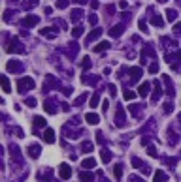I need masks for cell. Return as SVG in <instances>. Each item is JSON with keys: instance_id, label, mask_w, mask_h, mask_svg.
<instances>
[{"instance_id": "22", "label": "cell", "mask_w": 181, "mask_h": 182, "mask_svg": "<svg viewBox=\"0 0 181 182\" xmlns=\"http://www.w3.org/2000/svg\"><path fill=\"white\" fill-rule=\"evenodd\" d=\"M113 173H115V178L117 180H121L123 178V163H117L115 169H113Z\"/></svg>"}, {"instance_id": "8", "label": "cell", "mask_w": 181, "mask_h": 182, "mask_svg": "<svg viewBox=\"0 0 181 182\" xmlns=\"http://www.w3.org/2000/svg\"><path fill=\"white\" fill-rule=\"evenodd\" d=\"M85 120H87L90 126H96V124L100 122V117L96 115V113H87V115H85Z\"/></svg>"}, {"instance_id": "10", "label": "cell", "mask_w": 181, "mask_h": 182, "mask_svg": "<svg viewBox=\"0 0 181 182\" xmlns=\"http://www.w3.org/2000/svg\"><path fill=\"white\" fill-rule=\"evenodd\" d=\"M57 32H59V28H57V27H51V28H42V36H43V38H55V36H57Z\"/></svg>"}, {"instance_id": "40", "label": "cell", "mask_w": 181, "mask_h": 182, "mask_svg": "<svg viewBox=\"0 0 181 182\" xmlns=\"http://www.w3.org/2000/svg\"><path fill=\"white\" fill-rule=\"evenodd\" d=\"M172 111H174V105L172 103H164V113H166V115H170Z\"/></svg>"}, {"instance_id": "29", "label": "cell", "mask_w": 181, "mask_h": 182, "mask_svg": "<svg viewBox=\"0 0 181 182\" xmlns=\"http://www.w3.org/2000/svg\"><path fill=\"white\" fill-rule=\"evenodd\" d=\"M175 17H177L175 10H166V19H168L170 23H174V21H175Z\"/></svg>"}, {"instance_id": "48", "label": "cell", "mask_w": 181, "mask_h": 182, "mask_svg": "<svg viewBox=\"0 0 181 182\" xmlns=\"http://www.w3.org/2000/svg\"><path fill=\"white\" fill-rule=\"evenodd\" d=\"M76 4H79V6H83V4H87V0H76Z\"/></svg>"}, {"instance_id": "20", "label": "cell", "mask_w": 181, "mask_h": 182, "mask_svg": "<svg viewBox=\"0 0 181 182\" xmlns=\"http://www.w3.org/2000/svg\"><path fill=\"white\" fill-rule=\"evenodd\" d=\"M81 17H83V10H79V8H77V10H74V11L70 13V19H72L74 23H77Z\"/></svg>"}, {"instance_id": "30", "label": "cell", "mask_w": 181, "mask_h": 182, "mask_svg": "<svg viewBox=\"0 0 181 182\" xmlns=\"http://www.w3.org/2000/svg\"><path fill=\"white\" fill-rule=\"evenodd\" d=\"M123 98H125L126 101H130V100L136 98V92H132V90H125V92H123Z\"/></svg>"}, {"instance_id": "12", "label": "cell", "mask_w": 181, "mask_h": 182, "mask_svg": "<svg viewBox=\"0 0 181 182\" xmlns=\"http://www.w3.org/2000/svg\"><path fill=\"white\" fill-rule=\"evenodd\" d=\"M100 36H102V28H95L93 32L87 36V43H93V41H95V39H98Z\"/></svg>"}, {"instance_id": "21", "label": "cell", "mask_w": 181, "mask_h": 182, "mask_svg": "<svg viewBox=\"0 0 181 182\" xmlns=\"http://www.w3.org/2000/svg\"><path fill=\"white\" fill-rule=\"evenodd\" d=\"M130 75H132V81H138L142 77V70L140 68H130Z\"/></svg>"}, {"instance_id": "36", "label": "cell", "mask_w": 181, "mask_h": 182, "mask_svg": "<svg viewBox=\"0 0 181 182\" xmlns=\"http://www.w3.org/2000/svg\"><path fill=\"white\" fill-rule=\"evenodd\" d=\"M89 23H90V27L96 25V23H98V15H96V13H90V15H89Z\"/></svg>"}, {"instance_id": "6", "label": "cell", "mask_w": 181, "mask_h": 182, "mask_svg": "<svg viewBox=\"0 0 181 182\" xmlns=\"http://www.w3.org/2000/svg\"><path fill=\"white\" fill-rule=\"evenodd\" d=\"M125 118H126L125 117V111H123V107H119L117 113H115V126H119V128L125 126Z\"/></svg>"}, {"instance_id": "14", "label": "cell", "mask_w": 181, "mask_h": 182, "mask_svg": "<svg viewBox=\"0 0 181 182\" xmlns=\"http://www.w3.org/2000/svg\"><path fill=\"white\" fill-rule=\"evenodd\" d=\"M59 83L55 81V77L53 75H47V79H45V83H43V88H45V92H47V90L51 88V86H57Z\"/></svg>"}, {"instance_id": "38", "label": "cell", "mask_w": 181, "mask_h": 182, "mask_svg": "<svg viewBox=\"0 0 181 182\" xmlns=\"http://www.w3.org/2000/svg\"><path fill=\"white\" fill-rule=\"evenodd\" d=\"M108 90H109V96H115V94H117V86H115V85H109Z\"/></svg>"}, {"instance_id": "45", "label": "cell", "mask_w": 181, "mask_h": 182, "mask_svg": "<svg viewBox=\"0 0 181 182\" xmlns=\"http://www.w3.org/2000/svg\"><path fill=\"white\" fill-rule=\"evenodd\" d=\"M174 32H175V34L181 32V23H175V25H174Z\"/></svg>"}, {"instance_id": "15", "label": "cell", "mask_w": 181, "mask_h": 182, "mask_svg": "<svg viewBox=\"0 0 181 182\" xmlns=\"http://www.w3.org/2000/svg\"><path fill=\"white\" fill-rule=\"evenodd\" d=\"M81 167H85V169H93V167H96V160H95V158H87V160L81 162Z\"/></svg>"}, {"instance_id": "49", "label": "cell", "mask_w": 181, "mask_h": 182, "mask_svg": "<svg viewBox=\"0 0 181 182\" xmlns=\"http://www.w3.org/2000/svg\"><path fill=\"white\" fill-rule=\"evenodd\" d=\"M38 4V0H29V6H36Z\"/></svg>"}, {"instance_id": "32", "label": "cell", "mask_w": 181, "mask_h": 182, "mask_svg": "<svg viewBox=\"0 0 181 182\" xmlns=\"http://www.w3.org/2000/svg\"><path fill=\"white\" fill-rule=\"evenodd\" d=\"M85 100H87V92H83V94H81L79 98H76V103H74V105H76V107H79V105H81V103H83Z\"/></svg>"}, {"instance_id": "23", "label": "cell", "mask_w": 181, "mask_h": 182, "mask_svg": "<svg viewBox=\"0 0 181 182\" xmlns=\"http://www.w3.org/2000/svg\"><path fill=\"white\" fill-rule=\"evenodd\" d=\"M151 23H153L155 27H158V28H161V27H164V21H162L161 17H158V15H153V17H151Z\"/></svg>"}, {"instance_id": "51", "label": "cell", "mask_w": 181, "mask_h": 182, "mask_svg": "<svg viewBox=\"0 0 181 182\" xmlns=\"http://www.w3.org/2000/svg\"><path fill=\"white\" fill-rule=\"evenodd\" d=\"M10 2H11V0H10Z\"/></svg>"}, {"instance_id": "25", "label": "cell", "mask_w": 181, "mask_h": 182, "mask_svg": "<svg viewBox=\"0 0 181 182\" xmlns=\"http://www.w3.org/2000/svg\"><path fill=\"white\" fill-rule=\"evenodd\" d=\"M81 150L83 152H93V143H90V141H83L81 143Z\"/></svg>"}, {"instance_id": "27", "label": "cell", "mask_w": 181, "mask_h": 182, "mask_svg": "<svg viewBox=\"0 0 181 182\" xmlns=\"http://www.w3.org/2000/svg\"><path fill=\"white\" fill-rule=\"evenodd\" d=\"M2 88H4V92H11V86H10V81L6 75H2Z\"/></svg>"}, {"instance_id": "17", "label": "cell", "mask_w": 181, "mask_h": 182, "mask_svg": "<svg viewBox=\"0 0 181 182\" xmlns=\"http://www.w3.org/2000/svg\"><path fill=\"white\" fill-rule=\"evenodd\" d=\"M29 156L32 158V160H36V158L40 156V147L38 145H30L29 147Z\"/></svg>"}, {"instance_id": "11", "label": "cell", "mask_w": 181, "mask_h": 182, "mask_svg": "<svg viewBox=\"0 0 181 182\" xmlns=\"http://www.w3.org/2000/svg\"><path fill=\"white\" fill-rule=\"evenodd\" d=\"M123 30H125V25H123V23H121V25H115V27L109 30V36H111V38H119Z\"/></svg>"}, {"instance_id": "46", "label": "cell", "mask_w": 181, "mask_h": 182, "mask_svg": "<svg viewBox=\"0 0 181 182\" xmlns=\"http://www.w3.org/2000/svg\"><path fill=\"white\" fill-rule=\"evenodd\" d=\"M108 107H109V101H108V100H106V101H104V103H102V111H106V113H108Z\"/></svg>"}, {"instance_id": "43", "label": "cell", "mask_w": 181, "mask_h": 182, "mask_svg": "<svg viewBox=\"0 0 181 182\" xmlns=\"http://www.w3.org/2000/svg\"><path fill=\"white\" fill-rule=\"evenodd\" d=\"M147 154L153 156V158H157V148H155V147H149V148H147Z\"/></svg>"}, {"instance_id": "35", "label": "cell", "mask_w": 181, "mask_h": 182, "mask_svg": "<svg viewBox=\"0 0 181 182\" xmlns=\"http://www.w3.org/2000/svg\"><path fill=\"white\" fill-rule=\"evenodd\" d=\"M164 83H166V88H168V94L172 96V94H174V88H172V83H170V79H168V75H164Z\"/></svg>"}, {"instance_id": "39", "label": "cell", "mask_w": 181, "mask_h": 182, "mask_svg": "<svg viewBox=\"0 0 181 182\" xmlns=\"http://www.w3.org/2000/svg\"><path fill=\"white\" fill-rule=\"evenodd\" d=\"M81 66H83V70H87V68L90 66V58H89V56H85V58H83V62H81Z\"/></svg>"}, {"instance_id": "19", "label": "cell", "mask_w": 181, "mask_h": 182, "mask_svg": "<svg viewBox=\"0 0 181 182\" xmlns=\"http://www.w3.org/2000/svg\"><path fill=\"white\" fill-rule=\"evenodd\" d=\"M138 94H140L142 98H145V96L149 94V83H143V85H140V88H138Z\"/></svg>"}, {"instance_id": "31", "label": "cell", "mask_w": 181, "mask_h": 182, "mask_svg": "<svg viewBox=\"0 0 181 182\" xmlns=\"http://www.w3.org/2000/svg\"><path fill=\"white\" fill-rule=\"evenodd\" d=\"M81 34H83V28H81V27H74L72 36H74V38H81Z\"/></svg>"}, {"instance_id": "41", "label": "cell", "mask_w": 181, "mask_h": 182, "mask_svg": "<svg viewBox=\"0 0 181 182\" xmlns=\"http://www.w3.org/2000/svg\"><path fill=\"white\" fill-rule=\"evenodd\" d=\"M138 27L142 32H147V25H145V21H138Z\"/></svg>"}, {"instance_id": "42", "label": "cell", "mask_w": 181, "mask_h": 182, "mask_svg": "<svg viewBox=\"0 0 181 182\" xmlns=\"http://www.w3.org/2000/svg\"><path fill=\"white\" fill-rule=\"evenodd\" d=\"M128 180H130V182H145V180H143L142 176H136V175H132V176H130Z\"/></svg>"}, {"instance_id": "3", "label": "cell", "mask_w": 181, "mask_h": 182, "mask_svg": "<svg viewBox=\"0 0 181 182\" xmlns=\"http://www.w3.org/2000/svg\"><path fill=\"white\" fill-rule=\"evenodd\" d=\"M40 23V17H36V15H27L25 19H21V25L25 27V28H30V27H36Z\"/></svg>"}, {"instance_id": "44", "label": "cell", "mask_w": 181, "mask_h": 182, "mask_svg": "<svg viewBox=\"0 0 181 182\" xmlns=\"http://www.w3.org/2000/svg\"><path fill=\"white\" fill-rule=\"evenodd\" d=\"M149 72H151V73H157V72H158V66H157V64H151V66H149Z\"/></svg>"}, {"instance_id": "4", "label": "cell", "mask_w": 181, "mask_h": 182, "mask_svg": "<svg viewBox=\"0 0 181 182\" xmlns=\"http://www.w3.org/2000/svg\"><path fill=\"white\" fill-rule=\"evenodd\" d=\"M23 70V64H19L17 60H8V64H6V72H10V73H17V72H21Z\"/></svg>"}, {"instance_id": "18", "label": "cell", "mask_w": 181, "mask_h": 182, "mask_svg": "<svg viewBox=\"0 0 181 182\" xmlns=\"http://www.w3.org/2000/svg\"><path fill=\"white\" fill-rule=\"evenodd\" d=\"M43 109L47 111L49 115H55V113H57V107H55V103H53V101H45V103H43Z\"/></svg>"}, {"instance_id": "7", "label": "cell", "mask_w": 181, "mask_h": 182, "mask_svg": "<svg viewBox=\"0 0 181 182\" xmlns=\"http://www.w3.org/2000/svg\"><path fill=\"white\" fill-rule=\"evenodd\" d=\"M43 141L45 143H55V131L51 130V128H45V131H43Z\"/></svg>"}, {"instance_id": "50", "label": "cell", "mask_w": 181, "mask_h": 182, "mask_svg": "<svg viewBox=\"0 0 181 182\" xmlns=\"http://www.w3.org/2000/svg\"><path fill=\"white\" fill-rule=\"evenodd\" d=\"M158 2H164V0H158Z\"/></svg>"}, {"instance_id": "2", "label": "cell", "mask_w": 181, "mask_h": 182, "mask_svg": "<svg viewBox=\"0 0 181 182\" xmlns=\"http://www.w3.org/2000/svg\"><path fill=\"white\" fill-rule=\"evenodd\" d=\"M6 51H8V53H25V47H23V43L15 38V39L10 41V45L6 47Z\"/></svg>"}, {"instance_id": "33", "label": "cell", "mask_w": 181, "mask_h": 182, "mask_svg": "<svg viewBox=\"0 0 181 182\" xmlns=\"http://www.w3.org/2000/svg\"><path fill=\"white\" fill-rule=\"evenodd\" d=\"M98 101H100V98H98V94H93V98L89 100V103H90V107H96L98 105Z\"/></svg>"}, {"instance_id": "16", "label": "cell", "mask_w": 181, "mask_h": 182, "mask_svg": "<svg viewBox=\"0 0 181 182\" xmlns=\"http://www.w3.org/2000/svg\"><path fill=\"white\" fill-rule=\"evenodd\" d=\"M111 45H109V41H100L96 47H93V51L95 53H102V51H106V49H109Z\"/></svg>"}, {"instance_id": "34", "label": "cell", "mask_w": 181, "mask_h": 182, "mask_svg": "<svg viewBox=\"0 0 181 182\" xmlns=\"http://www.w3.org/2000/svg\"><path fill=\"white\" fill-rule=\"evenodd\" d=\"M140 107H142V105H130V113H132L134 117H138V115H140V111H142Z\"/></svg>"}, {"instance_id": "28", "label": "cell", "mask_w": 181, "mask_h": 182, "mask_svg": "<svg viewBox=\"0 0 181 182\" xmlns=\"http://www.w3.org/2000/svg\"><path fill=\"white\" fill-rule=\"evenodd\" d=\"M45 124H47V122H45L43 117H36V118H34V126H36V128H43Z\"/></svg>"}, {"instance_id": "1", "label": "cell", "mask_w": 181, "mask_h": 182, "mask_svg": "<svg viewBox=\"0 0 181 182\" xmlns=\"http://www.w3.org/2000/svg\"><path fill=\"white\" fill-rule=\"evenodd\" d=\"M30 88H34V79L32 77H19L17 79V90L21 94H25Z\"/></svg>"}, {"instance_id": "37", "label": "cell", "mask_w": 181, "mask_h": 182, "mask_svg": "<svg viewBox=\"0 0 181 182\" xmlns=\"http://www.w3.org/2000/svg\"><path fill=\"white\" fill-rule=\"evenodd\" d=\"M25 105L34 107V105H36V98H25Z\"/></svg>"}, {"instance_id": "13", "label": "cell", "mask_w": 181, "mask_h": 182, "mask_svg": "<svg viewBox=\"0 0 181 182\" xmlns=\"http://www.w3.org/2000/svg\"><path fill=\"white\" fill-rule=\"evenodd\" d=\"M79 180L81 182H95V175L93 173H87V171H81L79 173Z\"/></svg>"}, {"instance_id": "24", "label": "cell", "mask_w": 181, "mask_h": 182, "mask_svg": "<svg viewBox=\"0 0 181 182\" xmlns=\"http://www.w3.org/2000/svg\"><path fill=\"white\" fill-rule=\"evenodd\" d=\"M68 4H70V0H57V2H55V8H57V10H64V8H68Z\"/></svg>"}, {"instance_id": "26", "label": "cell", "mask_w": 181, "mask_h": 182, "mask_svg": "<svg viewBox=\"0 0 181 182\" xmlns=\"http://www.w3.org/2000/svg\"><path fill=\"white\" fill-rule=\"evenodd\" d=\"M100 158H102L104 163H108V162L111 160V152H109V150H102V152H100Z\"/></svg>"}, {"instance_id": "47", "label": "cell", "mask_w": 181, "mask_h": 182, "mask_svg": "<svg viewBox=\"0 0 181 182\" xmlns=\"http://www.w3.org/2000/svg\"><path fill=\"white\" fill-rule=\"evenodd\" d=\"M62 111H70V105H68V103H62Z\"/></svg>"}, {"instance_id": "5", "label": "cell", "mask_w": 181, "mask_h": 182, "mask_svg": "<svg viewBox=\"0 0 181 182\" xmlns=\"http://www.w3.org/2000/svg\"><path fill=\"white\" fill-rule=\"evenodd\" d=\"M59 175H60V178H64V180H68L72 176V167L68 165V163H62L60 167H59Z\"/></svg>"}, {"instance_id": "9", "label": "cell", "mask_w": 181, "mask_h": 182, "mask_svg": "<svg viewBox=\"0 0 181 182\" xmlns=\"http://www.w3.org/2000/svg\"><path fill=\"white\" fill-rule=\"evenodd\" d=\"M153 182H168V176H166V173L164 171H155V175H153Z\"/></svg>"}]
</instances>
